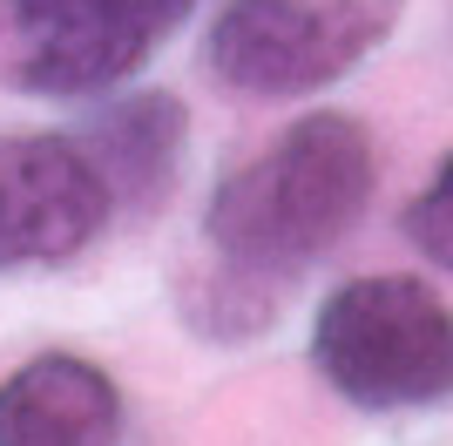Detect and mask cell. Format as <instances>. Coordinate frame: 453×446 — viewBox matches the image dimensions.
<instances>
[{
	"label": "cell",
	"mask_w": 453,
	"mask_h": 446,
	"mask_svg": "<svg viewBox=\"0 0 453 446\" xmlns=\"http://www.w3.org/2000/svg\"><path fill=\"white\" fill-rule=\"evenodd\" d=\"M393 20L399 0H224L203 35V68L230 95L291 102L345 81Z\"/></svg>",
	"instance_id": "4"
},
{
	"label": "cell",
	"mask_w": 453,
	"mask_h": 446,
	"mask_svg": "<svg viewBox=\"0 0 453 446\" xmlns=\"http://www.w3.org/2000/svg\"><path fill=\"white\" fill-rule=\"evenodd\" d=\"M399 230H406V243H413L426 264L453 271V156L434 169V183L399 210Z\"/></svg>",
	"instance_id": "8"
},
{
	"label": "cell",
	"mask_w": 453,
	"mask_h": 446,
	"mask_svg": "<svg viewBox=\"0 0 453 446\" xmlns=\"http://www.w3.org/2000/svg\"><path fill=\"white\" fill-rule=\"evenodd\" d=\"M122 392L95 358L41 352L0 379V446H115Z\"/></svg>",
	"instance_id": "7"
},
{
	"label": "cell",
	"mask_w": 453,
	"mask_h": 446,
	"mask_svg": "<svg viewBox=\"0 0 453 446\" xmlns=\"http://www.w3.org/2000/svg\"><path fill=\"white\" fill-rule=\"evenodd\" d=\"M372 183L379 156L352 115H298L271 149H257L210 189L203 237L224 264L284 284L352 237V223L372 204Z\"/></svg>",
	"instance_id": "1"
},
{
	"label": "cell",
	"mask_w": 453,
	"mask_h": 446,
	"mask_svg": "<svg viewBox=\"0 0 453 446\" xmlns=\"http://www.w3.org/2000/svg\"><path fill=\"white\" fill-rule=\"evenodd\" d=\"M196 0H0V81L48 102L115 95Z\"/></svg>",
	"instance_id": "3"
},
{
	"label": "cell",
	"mask_w": 453,
	"mask_h": 446,
	"mask_svg": "<svg viewBox=\"0 0 453 446\" xmlns=\"http://www.w3.org/2000/svg\"><path fill=\"white\" fill-rule=\"evenodd\" d=\"M311 365L365 412L453 399V311L419 278H352L311 318Z\"/></svg>",
	"instance_id": "2"
},
{
	"label": "cell",
	"mask_w": 453,
	"mask_h": 446,
	"mask_svg": "<svg viewBox=\"0 0 453 446\" xmlns=\"http://www.w3.org/2000/svg\"><path fill=\"white\" fill-rule=\"evenodd\" d=\"M109 217L115 196L68 129L0 135V271H48L81 258Z\"/></svg>",
	"instance_id": "5"
},
{
	"label": "cell",
	"mask_w": 453,
	"mask_h": 446,
	"mask_svg": "<svg viewBox=\"0 0 453 446\" xmlns=\"http://www.w3.org/2000/svg\"><path fill=\"white\" fill-rule=\"evenodd\" d=\"M95 176L109 183L115 210H150L170 204L176 176H183V142H189V109L170 88H135V95H102V109L68 129Z\"/></svg>",
	"instance_id": "6"
}]
</instances>
